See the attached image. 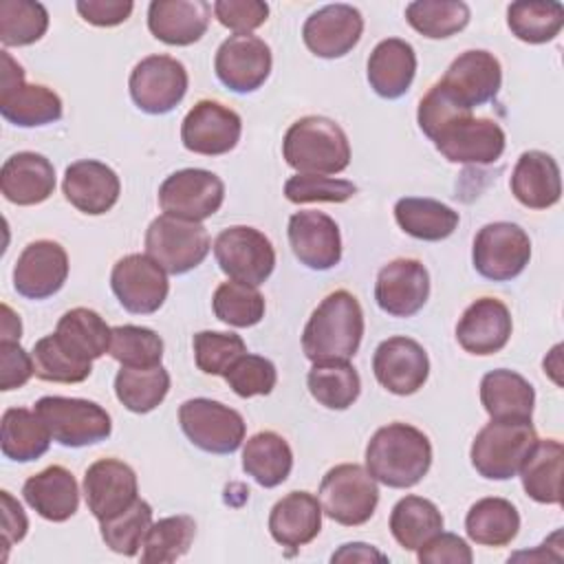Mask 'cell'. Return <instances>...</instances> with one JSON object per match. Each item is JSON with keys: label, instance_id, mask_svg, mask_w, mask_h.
I'll return each mask as SVG.
<instances>
[{"label": "cell", "instance_id": "obj_1", "mask_svg": "<svg viewBox=\"0 0 564 564\" xmlns=\"http://www.w3.org/2000/svg\"><path fill=\"white\" fill-rule=\"evenodd\" d=\"M432 465V443L414 425L388 423L366 445V469L392 489H408L423 480Z\"/></svg>", "mask_w": 564, "mask_h": 564}, {"label": "cell", "instance_id": "obj_2", "mask_svg": "<svg viewBox=\"0 0 564 564\" xmlns=\"http://www.w3.org/2000/svg\"><path fill=\"white\" fill-rule=\"evenodd\" d=\"M364 337V311L357 297L344 289L328 293L311 313L302 350L313 364L348 361L357 355Z\"/></svg>", "mask_w": 564, "mask_h": 564}, {"label": "cell", "instance_id": "obj_3", "mask_svg": "<svg viewBox=\"0 0 564 564\" xmlns=\"http://www.w3.org/2000/svg\"><path fill=\"white\" fill-rule=\"evenodd\" d=\"M284 161L297 174H339L350 163V143L341 126L322 115L291 123L282 141Z\"/></svg>", "mask_w": 564, "mask_h": 564}, {"label": "cell", "instance_id": "obj_4", "mask_svg": "<svg viewBox=\"0 0 564 564\" xmlns=\"http://www.w3.org/2000/svg\"><path fill=\"white\" fill-rule=\"evenodd\" d=\"M535 443L531 421H491L474 436L469 458L482 478L509 480L518 476Z\"/></svg>", "mask_w": 564, "mask_h": 564}, {"label": "cell", "instance_id": "obj_5", "mask_svg": "<svg viewBox=\"0 0 564 564\" xmlns=\"http://www.w3.org/2000/svg\"><path fill=\"white\" fill-rule=\"evenodd\" d=\"M427 139L447 161L469 165L498 161L507 145L505 130L494 119H476L471 110L452 115Z\"/></svg>", "mask_w": 564, "mask_h": 564}, {"label": "cell", "instance_id": "obj_6", "mask_svg": "<svg viewBox=\"0 0 564 564\" xmlns=\"http://www.w3.org/2000/svg\"><path fill=\"white\" fill-rule=\"evenodd\" d=\"M377 502V480L357 463L330 467L319 482L322 511L344 527H359L368 522L375 516Z\"/></svg>", "mask_w": 564, "mask_h": 564}, {"label": "cell", "instance_id": "obj_7", "mask_svg": "<svg viewBox=\"0 0 564 564\" xmlns=\"http://www.w3.org/2000/svg\"><path fill=\"white\" fill-rule=\"evenodd\" d=\"M37 416L46 423L53 441L64 447L101 443L112 432L110 414L95 401L75 397H42L35 401Z\"/></svg>", "mask_w": 564, "mask_h": 564}, {"label": "cell", "instance_id": "obj_8", "mask_svg": "<svg viewBox=\"0 0 564 564\" xmlns=\"http://www.w3.org/2000/svg\"><path fill=\"white\" fill-rule=\"evenodd\" d=\"M212 240L200 223L156 216L145 231V253L172 275H183L196 269L209 253Z\"/></svg>", "mask_w": 564, "mask_h": 564}, {"label": "cell", "instance_id": "obj_9", "mask_svg": "<svg viewBox=\"0 0 564 564\" xmlns=\"http://www.w3.org/2000/svg\"><path fill=\"white\" fill-rule=\"evenodd\" d=\"M178 423L189 443L209 454L236 452L247 432V423L238 410L205 397L183 401Z\"/></svg>", "mask_w": 564, "mask_h": 564}, {"label": "cell", "instance_id": "obj_10", "mask_svg": "<svg viewBox=\"0 0 564 564\" xmlns=\"http://www.w3.org/2000/svg\"><path fill=\"white\" fill-rule=\"evenodd\" d=\"M2 57L0 79V112L2 117L20 128L48 126L62 119V99L55 90L42 84H26L22 66L7 53Z\"/></svg>", "mask_w": 564, "mask_h": 564}, {"label": "cell", "instance_id": "obj_11", "mask_svg": "<svg viewBox=\"0 0 564 564\" xmlns=\"http://www.w3.org/2000/svg\"><path fill=\"white\" fill-rule=\"evenodd\" d=\"M531 260L529 234L516 223H489L478 229L471 247L474 269L494 282L518 278Z\"/></svg>", "mask_w": 564, "mask_h": 564}, {"label": "cell", "instance_id": "obj_12", "mask_svg": "<svg viewBox=\"0 0 564 564\" xmlns=\"http://www.w3.org/2000/svg\"><path fill=\"white\" fill-rule=\"evenodd\" d=\"M214 256L220 271L236 282L262 284L275 269V249L256 227L234 225L214 240Z\"/></svg>", "mask_w": 564, "mask_h": 564}, {"label": "cell", "instance_id": "obj_13", "mask_svg": "<svg viewBox=\"0 0 564 564\" xmlns=\"http://www.w3.org/2000/svg\"><path fill=\"white\" fill-rule=\"evenodd\" d=\"M225 200V183L209 170L185 167L172 172L159 187V205L163 214L203 223L214 216Z\"/></svg>", "mask_w": 564, "mask_h": 564}, {"label": "cell", "instance_id": "obj_14", "mask_svg": "<svg viewBox=\"0 0 564 564\" xmlns=\"http://www.w3.org/2000/svg\"><path fill=\"white\" fill-rule=\"evenodd\" d=\"M187 70L170 55H148L130 73V97L139 110L148 115H165L174 110L187 93Z\"/></svg>", "mask_w": 564, "mask_h": 564}, {"label": "cell", "instance_id": "obj_15", "mask_svg": "<svg viewBox=\"0 0 564 564\" xmlns=\"http://www.w3.org/2000/svg\"><path fill=\"white\" fill-rule=\"evenodd\" d=\"M110 286L119 304L134 315L159 311L170 293L167 273L148 253H130L117 260Z\"/></svg>", "mask_w": 564, "mask_h": 564}, {"label": "cell", "instance_id": "obj_16", "mask_svg": "<svg viewBox=\"0 0 564 564\" xmlns=\"http://www.w3.org/2000/svg\"><path fill=\"white\" fill-rule=\"evenodd\" d=\"M271 48L264 40L251 33L229 35L216 51L214 70L218 79L234 93L258 90L271 73Z\"/></svg>", "mask_w": 564, "mask_h": 564}, {"label": "cell", "instance_id": "obj_17", "mask_svg": "<svg viewBox=\"0 0 564 564\" xmlns=\"http://www.w3.org/2000/svg\"><path fill=\"white\" fill-rule=\"evenodd\" d=\"M242 134L240 115L231 108L200 99L181 123V141L189 152L218 156L234 150Z\"/></svg>", "mask_w": 564, "mask_h": 564}, {"label": "cell", "instance_id": "obj_18", "mask_svg": "<svg viewBox=\"0 0 564 564\" xmlns=\"http://www.w3.org/2000/svg\"><path fill=\"white\" fill-rule=\"evenodd\" d=\"M372 372L388 392L408 397L421 390L427 381L430 359L416 339L394 335L377 346L372 355Z\"/></svg>", "mask_w": 564, "mask_h": 564}, {"label": "cell", "instance_id": "obj_19", "mask_svg": "<svg viewBox=\"0 0 564 564\" xmlns=\"http://www.w3.org/2000/svg\"><path fill=\"white\" fill-rule=\"evenodd\" d=\"M438 84L454 101L471 110L498 95L502 86V68L494 53L474 48L460 53Z\"/></svg>", "mask_w": 564, "mask_h": 564}, {"label": "cell", "instance_id": "obj_20", "mask_svg": "<svg viewBox=\"0 0 564 564\" xmlns=\"http://www.w3.org/2000/svg\"><path fill=\"white\" fill-rule=\"evenodd\" d=\"M430 297V273L414 258H397L381 267L375 282L379 308L392 317L416 315Z\"/></svg>", "mask_w": 564, "mask_h": 564}, {"label": "cell", "instance_id": "obj_21", "mask_svg": "<svg viewBox=\"0 0 564 564\" xmlns=\"http://www.w3.org/2000/svg\"><path fill=\"white\" fill-rule=\"evenodd\" d=\"M84 498L99 522L115 518L139 498L134 469L117 458L95 460L84 474Z\"/></svg>", "mask_w": 564, "mask_h": 564}, {"label": "cell", "instance_id": "obj_22", "mask_svg": "<svg viewBox=\"0 0 564 564\" xmlns=\"http://www.w3.org/2000/svg\"><path fill=\"white\" fill-rule=\"evenodd\" d=\"M364 33V18L352 4H326L313 11L304 26L306 48L324 59H337L350 53Z\"/></svg>", "mask_w": 564, "mask_h": 564}, {"label": "cell", "instance_id": "obj_23", "mask_svg": "<svg viewBox=\"0 0 564 564\" xmlns=\"http://www.w3.org/2000/svg\"><path fill=\"white\" fill-rule=\"evenodd\" d=\"M66 278L68 256L55 240L29 242L13 267V286L29 300H46L55 295Z\"/></svg>", "mask_w": 564, "mask_h": 564}, {"label": "cell", "instance_id": "obj_24", "mask_svg": "<svg viewBox=\"0 0 564 564\" xmlns=\"http://www.w3.org/2000/svg\"><path fill=\"white\" fill-rule=\"evenodd\" d=\"M289 245L295 258L313 271H328L341 260L339 227L324 212H295L289 218Z\"/></svg>", "mask_w": 564, "mask_h": 564}, {"label": "cell", "instance_id": "obj_25", "mask_svg": "<svg viewBox=\"0 0 564 564\" xmlns=\"http://www.w3.org/2000/svg\"><path fill=\"white\" fill-rule=\"evenodd\" d=\"M62 189L75 209L88 216H101L117 205L121 183L110 165L95 159H82L66 167Z\"/></svg>", "mask_w": 564, "mask_h": 564}, {"label": "cell", "instance_id": "obj_26", "mask_svg": "<svg viewBox=\"0 0 564 564\" xmlns=\"http://www.w3.org/2000/svg\"><path fill=\"white\" fill-rule=\"evenodd\" d=\"M513 330L511 313L505 302L496 297H478L471 302L456 324V339L463 350L471 355L500 352Z\"/></svg>", "mask_w": 564, "mask_h": 564}, {"label": "cell", "instance_id": "obj_27", "mask_svg": "<svg viewBox=\"0 0 564 564\" xmlns=\"http://www.w3.org/2000/svg\"><path fill=\"white\" fill-rule=\"evenodd\" d=\"M212 18V4L205 0H154L148 7L150 33L170 46H189L198 42Z\"/></svg>", "mask_w": 564, "mask_h": 564}, {"label": "cell", "instance_id": "obj_28", "mask_svg": "<svg viewBox=\"0 0 564 564\" xmlns=\"http://www.w3.org/2000/svg\"><path fill=\"white\" fill-rule=\"evenodd\" d=\"M55 189V167L37 152L11 154L0 170V192L13 205L44 203Z\"/></svg>", "mask_w": 564, "mask_h": 564}, {"label": "cell", "instance_id": "obj_29", "mask_svg": "<svg viewBox=\"0 0 564 564\" xmlns=\"http://www.w3.org/2000/svg\"><path fill=\"white\" fill-rule=\"evenodd\" d=\"M511 194L529 209H549L562 196L557 161L542 150L520 154L511 174Z\"/></svg>", "mask_w": 564, "mask_h": 564}, {"label": "cell", "instance_id": "obj_30", "mask_svg": "<svg viewBox=\"0 0 564 564\" xmlns=\"http://www.w3.org/2000/svg\"><path fill=\"white\" fill-rule=\"evenodd\" d=\"M22 496L37 516L51 522H64L73 518L79 507L77 480L62 465H51L26 478Z\"/></svg>", "mask_w": 564, "mask_h": 564}, {"label": "cell", "instance_id": "obj_31", "mask_svg": "<svg viewBox=\"0 0 564 564\" xmlns=\"http://www.w3.org/2000/svg\"><path fill=\"white\" fill-rule=\"evenodd\" d=\"M322 529V505L308 491H291L280 498L269 513L271 538L289 549H297L317 538Z\"/></svg>", "mask_w": 564, "mask_h": 564}, {"label": "cell", "instance_id": "obj_32", "mask_svg": "<svg viewBox=\"0 0 564 564\" xmlns=\"http://www.w3.org/2000/svg\"><path fill=\"white\" fill-rule=\"evenodd\" d=\"M416 73V53L401 37L381 40L368 57L370 88L383 99H399L412 86Z\"/></svg>", "mask_w": 564, "mask_h": 564}, {"label": "cell", "instance_id": "obj_33", "mask_svg": "<svg viewBox=\"0 0 564 564\" xmlns=\"http://www.w3.org/2000/svg\"><path fill=\"white\" fill-rule=\"evenodd\" d=\"M480 403L491 421H531L535 390L522 375L498 368L482 377Z\"/></svg>", "mask_w": 564, "mask_h": 564}, {"label": "cell", "instance_id": "obj_34", "mask_svg": "<svg viewBox=\"0 0 564 564\" xmlns=\"http://www.w3.org/2000/svg\"><path fill=\"white\" fill-rule=\"evenodd\" d=\"M53 436L35 410L9 408L0 423V447L9 460L29 463L48 452Z\"/></svg>", "mask_w": 564, "mask_h": 564}, {"label": "cell", "instance_id": "obj_35", "mask_svg": "<svg viewBox=\"0 0 564 564\" xmlns=\"http://www.w3.org/2000/svg\"><path fill=\"white\" fill-rule=\"evenodd\" d=\"M562 460L564 447L555 438H546L533 445L531 454L520 467L522 487L529 498L542 505L562 502Z\"/></svg>", "mask_w": 564, "mask_h": 564}, {"label": "cell", "instance_id": "obj_36", "mask_svg": "<svg viewBox=\"0 0 564 564\" xmlns=\"http://www.w3.org/2000/svg\"><path fill=\"white\" fill-rule=\"evenodd\" d=\"M397 225L412 238L436 242L454 234L460 223L458 212L434 198H399L394 205Z\"/></svg>", "mask_w": 564, "mask_h": 564}, {"label": "cell", "instance_id": "obj_37", "mask_svg": "<svg viewBox=\"0 0 564 564\" xmlns=\"http://www.w3.org/2000/svg\"><path fill=\"white\" fill-rule=\"evenodd\" d=\"M242 469L258 485L278 487L293 469V452L278 432H258L242 447Z\"/></svg>", "mask_w": 564, "mask_h": 564}, {"label": "cell", "instance_id": "obj_38", "mask_svg": "<svg viewBox=\"0 0 564 564\" xmlns=\"http://www.w3.org/2000/svg\"><path fill=\"white\" fill-rule=\"evenodd\" d=\"M465 529L476 544L507 546L520 531V513L505 498H480L469 507Z\"/></svg>", "mask_w": 564, "mask_h": 564}, {"label": "cell", "instance_id": "obj_39", "mask_svg": "<svg viewBox=\"0 0 564 564\" xmlns=\"http://www.w3.org/2000/svg\"><path fill=\"white\" fill-rule=\"evenodd\" d=\"M55 335L68 350H73L82 359L93 361L110 350L112 328L97 311L77 306L59 317Z\"/></svg>", "mask_w": 564, "mask_h": 564}, {"label": "cell", "instance_id": "obj_40", "mask_svg": "<svg viewBox=\"0 0 564 564\" xmlns=\"http://www.w3.org/2000/svg\"><path fill=\"white\" fill-rule=\"evenodd\" d=\"M438 531H443V516L432 500L405 496L392 507L390 533L405 551H416Z\"/></svg>", "mask_w": 564, "mask_h": 564}, {"label": "cell", "instance_id": "obj_41", "mask_svg": "<svg viewBox=\"0 0 564 564\" xmlns=\"http://www.w3.org/2000/svg\"><path fill=\"white\" fill-rule=\"evenodd\" d=\"M306 386L311 397L328 410L350 408L361 392V379L348 361L313 364L306 377Z\"/></svg>", "mask_w": 564, "mask_h": 564}, {"label": "cell", "instance_id": "obj_42", "mask_svg": "<svg viewBox=\"0 0 564 564\" xmlns=\"http://www.w3.org/2000/svg\"><path fill=\"white\" fill-rule=\"evenodd\" d=\"M170 392V372L163 366L152 368H128L115 377V394L130 412L145 414L152 412Z\"/></svg>", "mask_w": 564, "mask_h": 564}, {"label": "cell", "instance_id": "obj_43", "mask_svg": "<svg viewBox=\"0 0 564 564\" xmlns=\"http://www.w3.org/2000/svg\"><path fill=\"white\" fill-rule=\"evenodd\" d=\"M511 33L527 44L551 42L564 26V7L555 0H520L507 9Z\"/></svg>", "mask_w": 564, "mask_h": 564}, {"label": "cell", "instance_id": "obj_44", "mask_svg": "<svg viewBox=\"0 0 564 564\" xmlns=\"http://www.w3.org/2000/svg\"><path fill=\"white\" fill-rule=\"evenodd\" d=\"M469 7L460 0H416L405 7L408 24L430 37L445 40L469 24Z\"/></svg>", "mask_w": 564, "mask_h": 564}, {"label": "cell", "instance_id": "obj_45", "mask_svg": "<svg viewBox=\"0 0 564 564\" xmlns=\"http://www.w3.org/2000/svg\"><path fill=\"white\" fill-rule=\"evenodd\" d=\"M196 535V522L189 516H167L150 524L141 562L145 564H165L183 557Z\"/></svg>", "mask_w": 564, "mask_h": 564}, {"label": "cell", "instance_id": "obj_46", "mask_svg": "<svg viewBox=\"0 0 564 564\" xmlns=\"http://www.w3.org/2000/svg\"><path fill=\"white\" fill-rule=\"evenodd\" d=\"M35 377L53 383H82L90 377L93 361L68 350L55 333L37 339L31 350Z\"/></svg>", "mask_w": 564, "mask_h": 564}, {"label": "cell", "instance_id": "obj_47", "mask_svg": "<svg viewBox=\"0 0 564 564\" xmlns=\"http://www.w3.org/2000/svg\"><path fill=\"white\" fill-rule=\"evenodd\" d=\"M214 315L236 328H249L264 317V295L258 286L227 280L223 282L212 297Z\"/></svg>", "mask_w": 564, "mask_h": 564}, {"label": "cell", "instance_id": "obj_48", "mask_svg": "<svg viewBox=\"0 0 564 564\" xmlns=\"http://www.w3.org/2000/svg\"><path fill=\"white\" fill-rule=\"evenodd\" d=\"M48 29V11L33 0L0 2V42L4 46H29Z\"/></svg>", "mask_w": 564, "mask_h": 564}, {"label": "cell", "instance_id": "obj_49", "mask_svg": "<svg viewBox=\"0 0 564 564\" xmlns=\"http://www.w3.org/2000/svg\"><path fill=\"white\" fill-rule=\"evenodd\" d=\"M150 524H152V507L145 500L137 498L126 511L117 513L110 520L99 522V529H101V540L110 551L132 557L143 546Z\"/></svg>", "mask_w": 564, "mask_h": 564}, {"label": "cell", "instance_id": "obj_50", "mask_svg": "<svg viewBox=\"0 0 564 564\" xmlns=\"http://www.w3.org/2000/svg\"><path fill=\"white\" fill-rule=\"evenodd\" d=\"M110 357L128 368H152L161 366L163 339L145 326L123 324L112 328Z\"/></svg>", "mask_w": 564, "mask_h": 564}, {"label": "cell", "instance_id": "obj_51", "mask_svg": "<svg viewBox=\"0 0 564 564\" xmlns=\"http://www.w3.org/2000/svg\"><path fill=\"white\" fill-rule=\"evenodd\" d=\"M194 344V361L200 372L205 375H220L229 370V366L247 352V346L240 335L236 333H220V330H200L192 339Z\"/></svg>", "mask_w": 564, "mask_h": 564}, {"label": "cell", "instance_id": "obj_52", "mask_svg": "<svg viewBox=\"0 0 564 564\" xmlns=\"http://www.w3.org/2000/svg\"><path fill=\"white\" fill-rule=\"evenodd\" d=\"M225 381L238 397L249 399L258 394H269L278 383V370L267 357L245 352L229 366V370L225 372Z\"/></svg>", "mask_w": 564, "mask_h": 564}, {"label": "cell", "instance_id": "obj_53", "mask_svg": "<svg viewBox=\"0 0 564 564\" xmlns=\"http://www.w3.org/2000/svg\"><path fill=\"white\" fill-rule=\"evenodd\" d=\"M357 194L346 178L322 174H295L284 183V196L291 203H344Z\"/></svg>", "mask_w": 564, "mask_h": 564}, {"label": "cell", "instance_id": "obj_54", "mask_svg": "<svg viewBox=\"0 0 564 564\" xmlns=\"http://www.w3.org/2000/svg\"><path fill=\"white\" fill-rule=\"evenodd\" d=\"M212 11L234 33H251L269 18V4L262 0H216Z\"/></svg>", "mask_w": 564, "mask_h": 564}, {"label": "cell", "instance_id": "obj_55", "mask_svg": "<svg viewBox=\"0 0 564 564\" xmlns=\"http://www.w3.org/2000/svg\"><path fill=\"white\" fill-rule=\"evenodd\" d=\"M421 564H471L474 553L469 544L456 533L438 531L423 546L416 549Z\"/></svg>", "mask_w": 564, "mask_h": 564}, {"label": "cell", "instance_id": "obj_56", "mask_svg": "<svg viewBox=\"0 0 564 564\" xmlns=\"http://www.w3.org/2000/svg\"><path fill=\"white\" fill-rule=\"evenodd\" d=\"M33 375V357L18 341H0V390L22 388Z\"/></svg>", "mask_w": 564, "mask_h": 564}, {"label": "cell", "instance_id": "obj_57", "mask_svg": "<svg viewBox=\"0 0 564 564\" xmlns=\"http://www.w3.org/2000/svg\"><path fill=\"white\" fill-rule=\"evenodd\" d=\"M77 13L95 26H117L126 22L134 9L130 0H79Z\"/></svg>", "mask_w": 564, "mask_h": 564}, {"label": "cell", "instance_id": "obj_58", "mask_svg": "<svg viewBox=\"0 0 564 564\" xmlns=\"http://www.w3.org/2000/svg\"><path fill=\"white\" fill-rule=\"evenodd\" d=\"M0 500H2V546L9 549L11 544L24 540L29 531V520L22 505L9 491H0Z\"/></svg>", "mask_w": 564, "mask_h": 564}, {"label": "cell", "instance_id": "obj_59", "mask_svg": "<svg viewBox=\"0 0 564 564\" xmlns=\"http://www.w3.org/2000/svg\"><path fill=\"white\" fill-rule=\"evenodd\" d=\"M330 562H388V557L377 551L372 544H366V542H348V544H341L339 551H335L330 555Z\"/></svg>", "mask_w": 564, "mask_h": 564}, {"label": "cell", "instance_id": "obj_60", "mask_svg": "<svg viewBox=\"0 0 564 564\" xmlns=\"http://www.w3.org/2000/svg\"><path fill=\"white\" fill-rule=\"evenodd\" d=\"M0 341H20L22 337V322L20 315L11 311V306L2 304V326H0Z\"/></svg>", "mask_w": 564, "mask_h": 564}]
</instances>
